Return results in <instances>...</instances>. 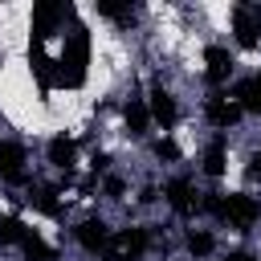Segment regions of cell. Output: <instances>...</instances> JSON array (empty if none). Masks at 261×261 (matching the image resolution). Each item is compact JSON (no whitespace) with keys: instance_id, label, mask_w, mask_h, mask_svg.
<instances>
[{"instance_id":"obj_1","label":"cell","mask_w":261,"mask_h":261,"mask_svg":"<svg viewBox=\"0 0 261 261\" xmlns=\"http://www.w3.org/2000/svg\"><path fill=\"white\" fill-rule=\"evenodd\" d=\"M208 208H216L228 224H237V228H249L257 216H261V204L253 200V196H245V192H232L228 200H208Z\"/></svg>"},{"instance_id":"obj_2","label":"cell","mask_w":261,"mask_h":261,"mask_svg":"<svg viewBox=\"0 0 261 261\" xmlns=\"http://www.w3.org/2000/svg\"><path fill=\"white\" fill-rule=\"evenodd\" d=\"M147 241H151V232H147V228H126V232L110 237L106 257H110V261H135V257L147 249Z\"/></svg>"},{"instance_id":"obj_3","label":"cell","mask_w":261,"mask_h":261,"mask_svg":"<svg viewBox=\"0 0 261 261\" xmlns=\"http://www.w3.org/2000/svg\"><path fill=\"white\" fill-rule=\"evenodd\" d=\"M232 33L245 49L257 45L261 41V4H237L232 8Z\"/></svg>"},{"instance_id":"obj_4","label":"cell","mask_w":261,"mask_h":261,"mask_svg":"<svg viewBox=\"0 0 261 261\" xmlns=\"http://www.w3.org/2000/svg\"><path fill=\"white\" fill-rule=\"evenodd\" d=\"M0 175L12 184L24 175V147L20 143H0Z\"/></svg>"},{"instance_id":"obj_5","label":"cell","mask_w":261,"mask_h":261,"mask_svg":"<svg viewBox=\"0 0 261 261\" xmlns=\"http://www.w3.org/2000/svg\"><path fill=\"white\" fill-rule=\"evenodd\" d=\"M204 61H208V77H212V82H224L228 69H232V57H228L224 45H208V49H204Z\"/></svg>"},{"instance_id":"obj_6","label":"cell","mask_w":261,"mask_h":261,"mask_svg":"<svg viewBox=\"0 0 261 261\" xmlns=\"http://www.w3.org/2000/svg\"><path fill=\"white\" fill-rule=\"evenodd\" d=\"M77 241L86 245V249H106L110 245V232H106V224L102 220H86V224H77Z\"/></svg>"},{"instance_id":"obj_7","label":"cell","mask_w":261,"mask_h":261,"mask_svg":"<svg viewBox=\"0 0 261 261\" xmlns=\"http://www.w3.org/2000/svg\"><path fill=\"white\" fill-rule=\"evenodd\" d=\"M151 114H155L163 126L175 122V102H171V94H167L163 86H151Z\"/></svg>"},{"instance_id":"obj_8","label":"cell","mask_w":261,"mask_h":261,"mask_svg":"<svg viewBox=\"0 0 261 261\" xmlns=\"http://www.w3.org/2000/svg\"><path fill=\"white\" fill-rule=\"evenodd\" d=\"M163 192H167L171 208H179V212H188V208L196 204V196H192V184H188V179H171V184H167Z\"/></svg>"},{"instance_id":"obj_9","label":"cell","mask_w":261,"mask_h":261,"mask_svg":"<svg viewBox=\"0 0 261 261\" xmlns=\"http://www.w3.org/2000/svg\"><path fill=\"white\" fill-rule=\"evenodd\" d=\"M49 159L61 167V171H69L73 167V139H65V135H57L53 143H49Z\"/></svg>"},{"instance_id":"obj_10","label":"cell","mask_w":261,"mask_h":261,"mask_svg":"<svg viewBox=\"0 0 261 261\" xmlns=\"http://www.w3.org/2000/svg\"><path fill=\"white\" fill-rule=\"evenodd\" d=\"M237 114H241V110H237L232 102H220V98H212V102H208V118H212L216 126H232V122H237Z\"/></svg>"},{"instance_id":"obj_11","label":"cell","mask_w":261,"mask_h":261,"mask_svg":"<svg viewBox=\"0 0 261 261\" xmlns=\"http://www.w3.org/2000/svg\"><path fill=\"white\" fill-rule=\"evenodd\" d=\"M237 98H241V106L261 110V73H257V77H249V82H241V86H237Z\"/></svg>"},{"instance_id":"obj_12","label":"cell","mask_w":261,"mask_h":261,"mask_svg":"<svg viewBox=\"0 0 261 261\" xmlns=\"http://www.w3.org/2000/svg\"><path fill=\"white\" fill-rule=\"evenodd\" d=\"M204 171L208 175H220L224 171V139H212L208 151H204Z\"/></svg>"},{"instance_id":"obj_13","label":"cell","mask_w":261,"mask_h":261,"mask_svg":"<svg viewBox=\"0 0 261 261\" xmlns=\"http://www.w3.org/2000/svg\"><path fill=\"white\" fill-rule=\"evenodd\" d=\"M20 249H24L29 257H41V261H49V257H53V249H49V245H45V241H41V237H37L33 228H29L24 237H20Z\"/></svg>"},{"instance_id":"obj_14","label":"cell","mask_w":261,"mask_h":261,"mask_svg":"<svg viewBox=\"0 0 261 261\" xmlns=\"http://www.w3.org/2000/svg\"><path fill=\"white\" fill-rule=\"evenodd\" d=\"M24 232H29V228H24L16 216H4V220H0V245H12V241L20 245V237H24Z\"/></svg>"},{"instance_id":"obj_15","label":"cell","mask_w":261,"mask_h":261,"mask_svg":"<svg viewBox=\"0 0 261 261\" xmlns=\"http://www.w3.org/2000/svg\"><path fill=\"white\" fill-rule=\"evenodd\" d=\"M126 126H130V135H143V126H147V106L143 102H126Z\"/></svg>"},{"instance_id":"obj_16","label":"cell","mask_w":261,"mask_h":261,"mask_svg":"<svg viewBox=\"0 0 261 261\" xmlns=\"http://www.w3.org/2000/svg\"><path fill=\"white\" fill-rule=\"evenodd\" d=\"M188 249H192V253H200V257H204V253H208V249H212V237H208V232H192V237H188Z\"/></svg>"},{"instance_id":"obj_17","label":"cell","mask_w":261,"mask_h":261,"mask_svg":"<svg viewBox=\"0 0 261 261\" xmlns=\"http://www.w3.org/2000/svg\"><path fill=\"white\" fill-rule=\"evenodd\" d=\"M37 208H41V212H57V200H53V192H49V188H41V192H37Z\"/></svg>"},{"instance_id":"obj_18","label":"cell","mask_w":261,"mask_h":261,"mask_svg":"<svg viewBox=\"0 0 261 261\" xmlns=\"http://www.w3.org/2000/svg\"><path fill=\"white\" fill-rule=\"evenodd\" d=\"M102 16H114V20H130V8H114V4H102Z\"/></svg>"},{"instance_id":"obj_19","label":"cell","mask_w":261,"mask_h":261,"mask_svg":"<svg viewBox=\"0 0 261 261\" xmlns=\"http://www.w3.org/2000/svg\"><path fill=\"white\" fill-rule=\"evenodd\" d=\"M155 151H159V155H163V159H175V155H179V151H175V143H159V147H155Z\"/></svg>"},{"instance_id":"obj_20","label":"cell","mask_w":261,"mask_h":261,"mask_svg":"<svg viewBox=\"0 0 261 261\" xmlns=\"http://www.w3.org/2000/svg\"><path fill=\"white\" fill-rule=\"evenodd\" d=\"M224 261H253V257H249V253H228Z\"/></svg>"}]
</instances>
